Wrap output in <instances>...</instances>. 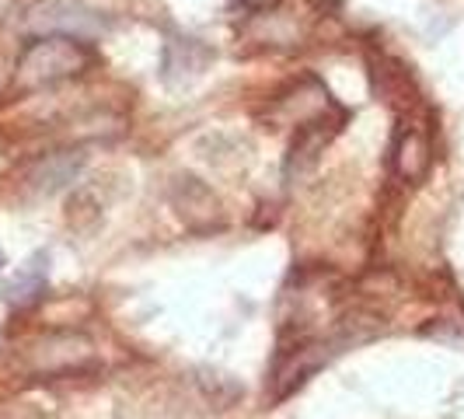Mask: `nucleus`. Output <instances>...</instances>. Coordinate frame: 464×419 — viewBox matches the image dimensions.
<instances>
[{
	"instance_id": "11",
	"label": "nucleus",
	"mask_w": 464,
	"mask_h": 419,
	"mask_svg": "<svg viewBox=\"0 0 464 419\" xmlns=\"http://www.w3.org/2000/svg\"><path fill=\"white\" fill-rule=\"evenodd\" d=\"M199 385H203V392H207L209 402H213V405H220V409H227V405L237 402V395H241V385L231 381L227 374H203V377H199Z\"/></svg>"
},
{
	"instance_id": "10",
	"label": "nucleus",
	"mask_w": 464,
	"mask_h": 419,
	"mask_svg": "<svg viewBox=\"0 0 464 419\" xmlns=\"http://www.w3.org/2000/svg\"><path fill=\"white\" fill-rule=\"evenodd\" d=\"M81 164H84V154H49L46 161H39V168L32 171V182L39 192H56V189H63L67 182L77 179V171H81Z\"/></svg>"
},
{
	"instance_id": "8",
	"label": "nucleus",
	"mask_w": 464,
	"mask_h": 419,
	"mask_svg": "<svg viewBox=\"0 0 464 419\" xmlns=\"http://www.w3.org/2000/svg\"><path fill=\"white\" fill-rule=\"evenodd\" d=\"M343 122H346V112H339L335 119H328L325 112L314 119H307L297 126V137L290 143V154H286V175L294 179V175H304V171H311L314 164H318V154L325 151L332 137L343 130Z\"/></svg>"
},
{
	"instance_id": "4",
	"label": "nucleus",
	"mask_w": 464,
	"mask_h": 419,
	"mask_svg": "<svg viewBox=\"0 0 464 419\" xmlns=\"http://www.w3.org/2000/svg\"><path fill=\"white\" fill-rule=\"evenodd\" d=\"M28 24L49 35H73V39H94L109 28V22L98 11L84 7L81 0H46L32 11Z\"/></svg>"
},
{
	"instance_id": "1",
	"label": "nucleus",
	"mask_w": 464,
	"mask_h": 419,
	"mask_svg": "<svg viewBox=\"0 0 464 419\" xmlns=\"http://www.w3.org/2000/svg\"><path fill=\"white\" fill-rule=\"evenodd\" d=\"M94 63V49L73 35H39L22 49L14 67V88L22 94L43 92L60 81H70Z\"/></svg>"
},
{
	"instance_id": "3",
	"label": "nucleus",
	"mask_w": 464,
	"mask_h": 419,
	"mask_svg": "<svg viewBox=\"0 0 464 419\" xmlns=\"http://www.w3.org/2000/svg\"><path fill=\"white\" fill-rule=\"evenodd\" d=\"M346 339H307V336H297L294 343H283L273 360V371H269V388H273V398L283 402L290 398L311 374L318 367H325L335 353H343Z\"/></svg>"
},
{
	"instance_id": "9",
	"label": "nucleus",
	"mask_w": 464,
	"mask_h": 419,
	"mask_svg": "<svg viewBox=\"0 0 464 419\" xmlns=\"http://www.w3.org/2000/svg\"><path fill=\"white\" fill-rule=\"evenodd\" d=\"M46 266H49V258L43 256V252L28 258L22 269L7 279V287H4V301L14 304V307H28V304L39 301L43 290H46Z\"/></svg>"
},
{
	"instance_id": "6",
	"label": "nucleus",
	"mask_w": 464,
	"mask_h": 419,
	"mask_svg": "<svg viewBox=\"0 0 464 419\" xmlns=\"http://www.w3.org/2000/svg\"><path fill=\"white\" fill-rule=\"evenodd\" d=\"M209 63H213V49L192 35H171L161 49V77L171 88L192 84L196 77L207 73Z\"/></svg>"
},
{
	"instance_id": "7",
	"label": "nucleus",
	"mask_w": 464,
	"mask_h": 419,
	"mask_svg": "<svg viewBox=\"0 0 464 419\" xmlns=\"http://www.w3.org/2000/svg\"><path fill=\"white\" fill-rule=\"evenodd\" d=\"M430 168H433V133L416 122L398 126L392 143V171L401 182H422Z\"/></svg>"
},
{
	"instance_id": "12",
	"label": "nucleus",
	"mask_w": 464,
	"mask_h": 419,
	"mask_svg": "<svg viewBox=\"0 0 464 419\" xmlns=\"http://www.w3.org/2000/svg\"><path fill=\"white\" fill-rule=\"evenodd\" d=\"M0 266H4V256H0Z\"/></svg>"
},
{
	"instance_id": "5",
	"label": "nucleus",
	"mask_w": 464,
	"mask_h": 419,
	"mask_svg": "<svg viewBox=\"0 0 464 419\" xmlns=\"http://www.w3.org/2000/svg\"><path fill=\"white\" fill-rule=\"evenodd\" d=\"M171 207L182 217V224L192 231H209V228H220L224 224V207L217 200V192L196 179V175H179L171 182Z\"/></svg>"
},
{
	"instance_id": "2",
	"label": "nucleus",
	"mask_w": 464,
	"mask_h": 419,
	"mask_svg": "<svg viewBox=\"0 0 464 419\" xmlns=\"http://www.w3.org/2000/svg\"><path fill=\"white\" fill-rule=\"evenodd\" d=\"M24 367L39 377H60V374H77L94 364V343L84 332L73 328H53L35 336L22 353Z\"/></svg>"
}]
</instances>
